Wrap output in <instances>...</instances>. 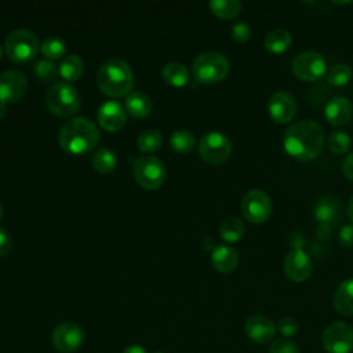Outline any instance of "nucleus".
<instances>
[{
	"label": "nucleus",
	"instance_id": "1",
	"mask_svg": "<svg viewBox=\"0 0 353 353\" xmlns=\"http://www.w3.org/2000/svg\"><path fill=\"white\" fill-rule=\"evenodd\" d=\"M283 146L287 154L299 161L314 160L324 146L323 128L313 120L294 123L284 131Z\"/></svg>",
	"mask_w": 353,
	"mask_h": 353
},
{
	"label": "nucleus",
	"instance_id": "2",
	"mask_svg": "<svg viewBox=\"0 0 353 353\" xmlns=\"http://www.w3.org/2000/svg\"><path fill=\"white\" fill-rule=\"evenodd\" d=\"M99 141L97 125L87 117H73L59 130L58 143L70 154H83L92 150Z\"/></svg>",
	"mask_w": 353,
	"mask_h": 353
},
{
	"label": "nucleus",
	"instance_id": "3",
	"mask_svg": "<svg viewBox=\"0 0 353 353\" xmlns=\"http://www.w3.org/2000/svg\"><path fill=\"white\" fill-rule=\"evenodd\" d=\"M97 84L108 97L123 98L131 94L134 74L127 62L119 58H110L101 65L97 73Z\"/></svg>",
	"mask_w": 353,
	"mask_h": 353
},
{
	"label": "nucleus",
	"instance_id": "4",
	"mask_svg": "<svg viewBox=\"0 0 353 353\" xmlns=\"http://www.w3.org/2000/svg\"><path fill=\"white\" fill-rule=\"evenodd\" d=\"M229 59L219 51H204L193 61V76L200 83L222 81L229 74Z\"/></svg>",
	"mask_w": 353,
	"mask_h": 353
},
{
	"label": "nucleus",
	"instance_id": "5",
	"mask_svg": "<svg viewBox=\"0 0 353 353\" xmlns=\"http://www.w3.org/2000/svg\"><path fill=\"white\" fill-rule=\"evenodd\" d=\"M46 108L59 117H69L80 108V97L73 85L58 81L50 87L44 98Z\"/></svg>",
	"mask_w": 353,
	"mask_h": 353
},
{
	"label": "nucleus",
	"instance_id": "6",
	"mask_svg": "<svg viewBox=\"0 0 353 353\" xmlns=\"http://www.w3.org/2000/svg\"><path fill=\"white\" fill-rule=\"evenodd\" d=\"M4 48L11 61L28 62L34 58L39 50V39L28 29H15L6 37Z\"/></svg>",
	"mask_w": 353,
	"mask_h": 353
},
{
	"label": "nucleus",
	"instance_id": "7",
	"mask_svg": "<svg viewBox=\"0 0 353 353\" xmlns=\"http://www.w3.org/2000/svg\"><path fill=\"white\" fill-rule=\"evenodd\" d=\"M199 153L205 163L221 165L230 159L232 142L219 131H208L199 141Z\"/></svg>",
	"mask_w": 353,
	"mask_h": 353
},
{
	"label": "nucleus",
	"instance_id": "8",
	"mask_svg": "<svg viewBox=\"0 0 353 353\" xmlns=\"http://www.w3.org/2000/svg\"><path fill=\"white\" fill-rule=\"evenodd\" d=\"M135 181L148 190L159 189L165 179V168L163 163L150 154L139 156L132 163Z\"/></svg>",
	"mask_w": 353,
	"mask_h": 353
},
{
	"label": "nucleus",
	"instance_id": "9",
	"mask_svg": "<svg viewBox=\"0 0 353 353\" xmlns=\"http://www.w3.org/2000/svg\"><path fill=\"white\" fill-rule=\"evenodd\" d=\"M240 210L243 216L251 223L266 222L273 211V204L268 193L259 189H252L241 199Z\"/></svg>",
	"mask_w": 353,
	"mask_h": 353
},
{
	"label": "nucleus",
	"instance_id": "10",
	"mask_svg": "<svg viewBox=\"0 0 353 353\" xmlns=\"http://www.w3.org/2000/svg\"><path fill=\"white\" fill-rule=\"evenodd\" d=\"M292 73L303 81H316L325 74L327 63L316 51H302L292 59Z\"/></svg>",
	"mask_w": 353,
	"mask_h": 353
},
{
	"label": "nucleus",
	"instance_id": "11",
	"mask_svg": "<svg viewBox=\"0 0 353 353\" xmlns=\"http://www.w3.org/2000/svg\"><path fill=\"white\" fill-rule=\"evenodd\" d=\"M321 342L328 353L353 352V328L342 321L331 323L325 327Z\"/></svg>",
	"mask_w": 353,
	"mask_h": 353
},
{
	"label": "nucleus",
	"instance_id": "12",
	"mask_svg": "<svg viewBox=\"0 0 353 353\" xmlns=\"http://www.w3.org/2000/svg\"><path fill=\"white\" fill-rule=\"evenodd\" d=\"M268 112L274 123L287 124L296 114V101L287 91H276L268 101Z\"/></svg>",
	"mask_w": 353,
	"mask_h": 353
},
{
	"label": "nucleus",
	"instance_id": "13",
	"mask_svg": "<svg viewBox=\"0 0 353 353\" xmlns=\"http://www.w3.org/2000/svg\"><path fill=\"white\" fill-rule=\"evenodd\" d=\"M284 273L285 276L295 281L302 283L307 280L312 274V259L310 256L299 247L290 250V252L284 258Z\"/></svg>",
	"mask_w": 353,
	"mask_h": 353
},
{
	"label": "nucleus",
	"instance_id": "14",
	"mask_svg": "<svg viewBox=\"0 0 353 353\" xmlns=\"http://www.w3.org/2000/svg\"><path fill=\"white\" fill-rule=\"evenodd\" d=\"M28 80L19 70H7L0 74V102L14 103L23 98Z\"/></svg>",
	"mask_w": 353,
	"mask_h": 353
},
{
	"label": "nucleus",
	"instance_id": "15",
	"mask_svg": "<svg viewBox=\"0 0 353 353\" xmlns=\"http://www.w3.org/2000/svg\"><path fill=\"white\" fill-rule=\"evenodd\" d=\"M84 341V332L76 323H62L52 332V343L57 350L72 353L77 350Z\"/></svg>",
	"mask_w": 353,
	"mask_h": 353
},
{
	"label": "nucleus",
	"instance_id": "16",
	"mask_svg": "<svg viewBox=\"0 0 353 353\" xmlns=\"http://www.w3.org/2000/svg\"><path fill=\"white\" fill-rule=\"evenodd\" d=\"M97 119H98L99 125L103 130H106L109 132H114L124 127L125 110L123 109V106L119 102L108 101L99 106Z\"/></svg>",
	"mask_w": 353,
	"mask_h": 353
},
{
	"label": "nucleus",
	"instance_id": "17",
	"mask_svg": "<svg viewBox=\"0 0 353 353\" xmlns=\"http://www.w3.org/2000/svg\"><path fill=\"white\" fill-rule=\"evenodd\" d=\"M244 331L251 341L256 343H266L273 338L276 327L266 316L252 314L245 320Z\"/></svg>",
	"mask_w": 353,
	"mask_h": 353
},
{
	"label": "nucleus",
	"instance_id": "18",
	"mask_svg": "<svg viewBox=\"0 0 353 353\" xmlns=\"http://www.w3.org/2000/svg\"><path fill=\"white\" fill-rule=\"evenodd\" d=\"M353 114V106L345 97H334L324 106V117L328 124L339 127L346 124Z\"/></svg>",
	"mask_w": 353,
	"mask_h": 353
},
{
	"label": "nucleus",
	"instance_id": "19",
	"mask_svg": "<svg viewBox=\"0 0 353 353\" xmlns=\"http://www.w3.org/2000/svg\"><path fill=\"white\" fill-rule=\"evenodd\" d=\"M211 263L219 273H230L239 265V254L230 245H216L211 252Z\"/></svg>",
	"mask_w": 353,
	"mask_h": 353
},
{
	"label": "nucleus",
	"instance_id": "20",
	"mask_svg": "<svg viewBox=\"0 0 353 353\" xmlns=\"http://www.w3.org/2000/svg\"><path fill=\"white\" fill-rule=\"evenodd\" d=\"M341 210H342V207H341V203H339L338 199L331 197V196H325V197H321L316 203L313 215H314V219L319 223L331 225V222H335V221L339 219Z\"/></svg>",
	"mask_w": 353,
	"mask_h": 353
},
{
	"label": "nucleus",
	"instance_id": "21",
	"mask_svg": "<svg viewBox=\"0 0 353 353\" xmlns=\"http://www.w3.org/2000/svg\"><path fill=\"white\" fill-rule=\"evenodd\" d=\"M332 303L339 314L353 316V277L343 280L338 285Z\"/></svg>",
	"mask_w": 353,
	"mask_h": 353
},
{
	"label": "nucleus",
	"instance_id": "22",
	"mask_svg": "<svg viewBox=\"0 0 353 353\" xmlns=\"http://www.w3.org/2000/svg\"><path fill=\"white\" fill-rule=\"evenodd\" d=\"M292 44V37L290 32L284 29H272L263 37V47L272 54H283Z\"/></svg>",
	"mask_w": 353,
	"mask_h": 353
},
{
	"label": "nucleus",
	"instance_id": "23",
	"mask_svg": "<svg viewBox=\"0 0 353 353\" xmlns=\"http://www.w3.org/2000/svg\"><path fill=\"white\" fill-rule=\"evenodd\" d=\"M125 109L132 117L143 119L152 112V101L146 94L135 91L125 97Z\"/></svg>",
	"mask_w": 353,
	"mask_h": 353
},
{
	"label": "nucleus",
	"instance_id": "24",
	"mask_svg": "<svg viewBox=\"0 0 353 353\" xmlns=\"http://www.w3.org/2000/svg\"><path fill=\"white\" fill-rule=\"evenodd\" d=\"M164 81L172 87H185L189 83V72L185 65L179 62H170L161 70Z\"/></svg>",
	"mask_w": 353,
	"mask_h": 353
},
{
	"label": "nucleus",
	"instance_id": "25",
	"mask_svg": "<svg viewBox=\"0 0 353 353\" xmlns=\"http://www.w3.org/2000/svg\"><path fill=\"white\" fill-rule=\"evenodd\" d=\"M83 73H84V62L79 55L72 54L62 59L59 65V74L66 81H76L83 76Z\"/></svg>",
	"mask_w": 353,
	"mask_h": 353
},
{
	"label": "nucleus",
	"instance_id": "26",
	"mask_svg": "<svg viewBox=\"0 0 353 353\" xmlns=\"http://www.w3.org/2000/svg\"><path fill=\"white\" fill-rule=\"evenodd\" d=\"M211 12L221 19H234L241 11V3L239 0H211L208 3Z\"/></svg>",
	"mask_w": 353,
	"mask_h": 353
},
{
	"label": "nucleus",
	"instance_id": "27",
	"mask_svg": "<svg viewBox=\"0 0 353 353\" xmlns=\"http://www.w3.org/2000/svg\"><path fill=\"white\" fill-rule=\"evenodd\" d=\"M244 223L239 218H228L219 226L221 239L226 243H237L244 236Z\"/></svg>",
	"mask_w": 353,
	"mask_h": 353
},
{
	"label": "nucleus",
	"instance_id": "28",
	"mask_svg": "<svg viewBox=\"0 0 353 353\" xmlns=\"http://www.w3.org/2000/svg\"><path fill=\"white\" fill-rule=\"evenodd\" d=\"M91 163H92V167L98 172L109 174L116 168L117 159L112 150L103 148V149H98L94 152V154L91 157Z\"/></svg>",
	"mask_w": 353,
	"mask_h": 353
},
{
	"label": "nucleus",
	"instance_id": "29",
	"mask_svg": "<svg viewBox=\"0 0 353 353\" xmlns=\"http://www.w3.org/2000/svg\"><path fill=\"white\" fill-rule=\"evenodd\" d=\"M170 145L172 146V149L178 153L186 154L190 153L196 145V139L194 135L188 131V130H176L172 132L171 138H170Z\"/></svg>",
	"mask_w": 353,
	"mask_h": 353
},
{
	"label": "nucleus",
	"instance_id": "30",
	"mask_svg": "<svg viewBox=\"0 0 353 353\" xmlns=\"http://www.w3.org/2000/svg\"><path fill=\"white\" fill-rule=\"evenodd\" d=\"M350 79H352V68L347 63L334 65L325 76L327 83L334 87H342V85L347 84L350 81Z\"/></svg>",
	"mask_w": 353,
	"mask_h": 353
},
{
	"label": "nucleus",
	"instance_id": "31",
	"mask_svg": "<svg viewBox=\"0 0 353 353\" xmlns=\"http://www.w3.org/2000/svg\"><path fill=\"white\" fill-rule=\"evenodd\" d=\"M163 142V137L157 130H145L137 139V145L142 152H156Z\"/></svg>",
	"mask_w": 353,
	"mask_h": 353
},
{
	"label": "nucleus",
	"instance_id": "32",
	"mask_svg": "<svg viewBox=\"0 0 353 353\" xmlns=\"http://www.w3.org/2000/svg\"><path fill=\"white\" fill-rule=\"evenodd\" d=\"M40 51L47 59L52 61V59H58L65 55L66 46H65L63 40H61L58 37H48L40 44Z\"/></svg>",
	"mask_w": 353,
	"mask_h": 353
},
{
	"label": "nucleus",
	"instance_id": "33",
	"mask_svg": "<svg viewBox=\"0 0 353 353\" xmlns=\"http://www.w3.org/2000/svg\"><path fill=\"white\" fill-rule=\"evenodd\" d=\"M328 148L332 153L335 154H343L350 149L352 145V138L347 132L345 131H332L327 139Z\"/></svg>",
	"mask_w": 353,
	"mask_h": 353
},
{
	"label": "nucleus",
	"instance_id": "34",
	"mask_svg": "<svg viewBox=\"0 0 353 353\" xmlns=\"http://www.w3.org/2000/svg\"><path fill=\"white\" fill-rule=\"evenodd\" d=\"M33 70H34V74L43 81H52L59 73V69L57 68V65L50 59H40L39 62H36Z\"/></svg>",
	"mask_w": 353,
	"mask_h": 353
},
{
	"label": "nucleus",
	"instance_id": "35",
	"mask_svg": "<svg viewBox=\"0 0 353 353\" xmlns=\"http://www.w3.org/2000/svg\"><path fill=\"white\" fill-rule=\"evenodd\" d=\"M251 26L244 21H237L233 23L230 29V34L234 41L237 43H247L251 39Z\"/></svg>",
	"mask_w": 353,
	"mask_h": 353
},
{
	"label": "nucleus",
	"instance_id": "36",
	"mask_svg": "<svg viewBox=\"0 0 353 353\" xmlns=\"http://www.w3.org/2000/svg\"><path fill=\"white\" fill-rule=\"evenodd\" d=\"M276 330L279 331V334L284 338H290L292 335L296 334L298 331V321L291 319V317H283L277 321V325H276Z\"/></svg>",
	"mask_w": 353,
	"mask_h": 353
},
{
	"label": "nucleus",
	"instance_id": "37",
	"mask_svg": "<svg viewBox=\"0 0 353 353\" xmlns=\"http://www.w3.org/2000/svg\"><path fill=\"white\" fill-rule=\"evenodd\" d=\"M270 353H299V347L292 341L287 338H280L272 343Z\"/></svg>",
	"mask_w": 353,
	"mask_h": 353
},
{
	"label": "nucleus",
	"instance_id": "38",
	"mask_svg": "<svg viewBox=\"0 0 353 353\" xmlns=\"http://www.w3.org/2000/svg\"><path fill=\"white\" fill-rule=\"evenodd\" d=\"M338 241L343 247H352L353 245V225L347 223L343 225L338 233Z\"/></svg>",
	"mask_w": 353,
	"mask_h": 353
},
{
	"label": "nucleus",
	"instance_id": "39",
	"mask_svg": "<svg viewBox=\"0 0 353 353\" xmlns=\"http://www.w3.org/2000/svg\"><path fill=\"white\" fill-rule=\"evenodd\" d=\"M11 250V237L8 232L3 228H0V256H4Z\"/></svg>",
	"mask_w": 353,
	"mask_h": 353
},
{
	"label": "nucleus",
	"instance_id": "40",
	"mask_svg": "<svg viewBox=\"0 0 353 353\" xmlns=\"http://www.w3.org/2000/svg\"><path fill=\"white\" fill-rule=\"evenodd\" d=\"M342 172L349 181L353 182V152L345 157L342 163Z\"/></svg>",
	"mask_w": 353,
	"mask_h": 353
},
{
	"label": "nucleus",
	"instance_id": "41",
	"mask_svg": "<svg viewBox=\"0 0 353 353\" xmlns=\"http://www.w3.org/2000/svg\"><path fill=\"white\" fill-rule=\"evenodd\" d=\"M316 234L323 241L328 240L330 236H331V225H328V223H319L317 228H316Z\"/></svg>",
	"mask_w": 353,
	"mask_h": 353
},
{
	"label": "nucleus",
	"instance_id": "42",
	"mask_svg": "<svg viewBox=\"0 0 353 353\" xmlns=\"http://www.w3.org/2000/svg\"><path fill=\"white\" fill-rule=\"evenodd\" d=\"M123 353H148V352L142 346H139V345H130V346H127L124 349Z\"/></svg>",
	"mask_w": 353,
	"mask_h": 353
},
{
	"label": "nucleus",
	"instance_id": "43",
	"mask_svg": "<svg viewBox=\"0 0 353 353\" xmlns=\"http://www.w3.org/2000/svg\"><path fill=\"white\" fill-rule=\"evenodd\" d=\"M347 215H349L350 221L353 222V196L350 197V200H349V203H347Z\"/></svg>",
	"mask_w": 353,
	"mask_h": 353
},
{
	"label": "nucleus",
	"instance_id": "44",
	"mask_svg": "<svg viewBox=\"0 0 353 353\" xmlns=\"http://www.w3.org/2000/svg\"><path fill=\"white\" fill-rule=\"evenodd\" d=\"M6 114H7V108H6V103L0 102V120H1V119H4V117H6Z\"/></svg>",
	"mask_w": 353,
	"mask_h": 353
},
{
	"label": "nucleus",
	"instance_id": "45",
	"mask_svg": "<svg viewBox=\"0 0 353 353\" xmlns=\"http://www.w3.org/2000/svg\"><path fill=\"white\" fill-rule=\"evenodd\" d=\"M1 216H3V205L0 204V219H1Z\"/></svg>",
	"mask_w": 353,
	"mask_h": 353
},
{
	"label": "nucleus",
	"instance_id": "46",
	"mask_svg": "<svg viewBox=\"0 0 353 353\" xmlns=\"http://www.w3.org/2000/svg\"><path fill=\"white\" fill-rule=\"evenodd\" d=\"M1 57H3V48H1V46H0V59H1Z\"/></svg>",
	"mask_w": 353,
	"mask_h": 353
},
{
	"label": "nucleus",
	"instance_id": "47",
	"mask_svg": "<svg viewBox=\"0 0 353 353\" xmlns=\"http://www.w3.org/2000/svg\"><path fill=\"white\" fill-rule=\"evenodd\" d=\"M154 353H161V352H154Z\"/></svg>",
	"mask_w": 353,
	"mask_h": 353
}]
</instances>
